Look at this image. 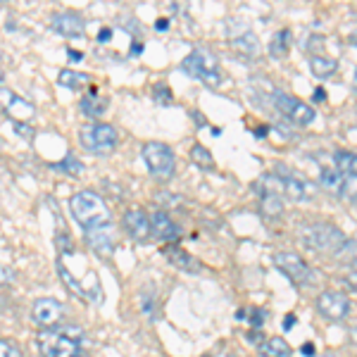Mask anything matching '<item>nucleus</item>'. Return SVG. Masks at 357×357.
<instances>
[{
    "label": "nucleus",
    "instance_id": "obj_1",
    "mask_svg": "<svg viewBox=\"0 0 357 357\" xmlns=\"http://www.w3.org/2000/svg\"><path fill=\"white\" fill-rule=\"evenodd\" d=\"M69 212L77 220V224L89 231V229L102 227V224H110V212L107 205L102 203L100 195L91 193V191H79L69 198Z\"/></svg>",
    "mask_w": 357,
    "mask_h": 357
},
{
    "label": "nucleus",
    "instance_id": "obj_2",
    "mask_svg": "<svg viewBox=\"0 0 357 357\" xmlns=\"http://www.w3.org/2000/svg\"><path fill=\"white\" fill-rule=\"evenodd\" d=\"M298 236H301L303 245L314 252H333L343 245L345 236L338 227L329 222H307L298 227Z\"/></svg>",
    "mask_w": 357,
    "mask_h": 357
},
{
    "label": "nucleus",
    "instance_id": "obj_3",
    "mask_svg": "<svg viewBox=\"0 0 357 357\" xmlns=\"http://www.w3.org/2000/svg\"><path fill=\"white\" fill-rule=\"evenodd\" d=\"M181 69L186 74H191L193 79H198L200 84L210 86V89H220L224 82L220 60L205 48H195L193 53H188L186 60L181 62Z\"/></svg>",
    "mask_w": 357,
    "mask_h": 357
},
{
    "label": "nucleus",
    "instance_id": "obj_4",
    "mask_svg": "<svg viewBox=\"0 0 357 357\" xmlns=\"http://www.w3.org/2000/svg\"><path fill=\"white\" fill-rule=\"evenodd\" d=\"M264 183V193H284L289 195L293 200H310L314 195V186L307 181V178H303L301 174H296V172L286 169V167H281L279 174H269L262 178Z\"/></svg>",
    "mask_w": 357,
    "mask_h": 357
},
{
    "label": "nucleus",
    "instance_id": "obj_5",
    "mask_svg": "<svg viewBox=\"0 0 357 357\" xmlns=\"http://www.w3.org/2000/svg\"><path fill=\"white\" fill-rule=\"evenodd\" d=\"M79 141L89 153L98 155V158H107V155L114 153L117 148V129L110 124H89L79 131Z\"/></svg>",
    "mask_w": 357,
    "mask_h": 357
},
{
    "label": "nucleus",
    "instance_id": "obj_6",
    "mask_svg": "<svg viewBox=\"0 0 357 357\" xmlns=\"http://www.w3.org/2000/svg\"><path fill=\"white\" fill-rule=\"evenodd\" d=\"M141 155H143V162H146V167L158 178H169L172 174H174L176 160H174V151H172L169 146H165V143H160V141H151V143L143 146Z\"/></svg>",
    "mask_w": 357,
    "mask_h": 357
},
{
    "label": "nucleus",
    "instance_id": "obj_7",
    "mask_svg": "<svg viewBox=\"0 0 357 357\" xmlns=\"http://www.w3.org/2000/svg\"><path fill=\"white\" fill-rule=\"evenodd\" d=\"M38 343H41L43 357H77L82 353L79 341L69 338L67 333H62L57 326H53V329H43L38 333Z\"/></svg>",
    "mask_w": 357,
    "mask_h": 357
},
{
    "label": "nucleus",
    "instance_id": "obj_8",
    "mask_svg": "<svg viewBox=\"0 0 357 357\" xmlns=\"http://www.w3.org/2000/svg\"><path fill=\"white\" fill-rule=\"evenodd\" d=\"M274 107L284 114L286 119H291L298 126H307L314 122L317 112L314 107H310L307 102H303L301 98L284 93V91H274Z\"/></svg>",
    "mask_w": 357,
    "mask_h": 357
},
{
    "label": "nucleus",
    "instance_id": "obj_9",
    "mask_svg": "<svg viewBox=\"0 0 357 357\" xmlns=\"http://www.w3.org/2000/svg\"><path fill=\"white\" fill-rule=\"evenodd\" d=\"M274 264L279 267L281 274H286L293 284H301V286H307V284H314L317 281V274L314 269L310 267L307 262L303 260L298 252H276L274 255Z\"/></svg>",
    "mask_w": 357,
    "mask_h": 357
},
{
    "label": "nucleus",
    "instance_id": "obj_10",
    "mask_svg": "<svg viewBox=\"0 0 357 357\" xmlns=\"http://www.w3.org/2000/svg\"><path fill=\"white\" fill-rule=\"evenodd\" d=\"M317 310L331 321H341L350 314V301L341 291H324L317 298Z\"/></svg>",
    "mask_w": 357,
    "mask_h": 357
},
{
    "label": "nucleus",
    "instance_id": "obj_11",
    "mask_svg": "<svg viewBox=\"0 0 357 357\" xmlns=\"http://www.w3.org/2000/svg\"><path fill=\"white\" fill-rule=\"evenodd\" d=\"M62 314H65V307H62V303L55 301V298H38L31 307L33 321H36L38 326H43V329H53L57 321L62 319Z\"/></svg>",
    "mask_w": 357,
    "mask_h": 357
},
{
    "label": "nucleus",
    "instance_id": "obj_12",
    "mask_svg": "<svg viewBox=\"0 0 357 357\" xmlns=\"http://www.w3.org/2000/svg\"><path fill=\"white\" fill-rule=\"evenodd\" d=\"M86 241H89L91 250H96L98 255L110 257L114 245H117V234H114L112 222L102 224V227H96V229H89V231H86Z\"/></svg>",
    "mask_w": 357,
    "mask_h": 357
},
{
    "label": "nucleus",
    "instance_id": "obj_13",
    "mask_svg": "<svg viewBox=\"0 0 357 357\" xmlns=\"http://www.w3.org/2000/svg\"><path fill=\"white\" fill-rule=\"evenodd\" d=\"M0 105L13 117V122H29L36 114L31 102L20 98L17 93H10V91H0Z\"/></svg>",
    "mask_w": 357,
    "mask_h": 357
},
{
    "label": "nucleus",
    "instance_id": "obj_14",
    "mask_svg": "<svg viewBox=\"0 0 357 357\" xmlns=\"http://www.w3.org/2000/svg\"><path fill=\"white\" fill-rule=\"evenodd\" d=\"M50 29L60 36H67V38H79L86 29V22L82 15L77 13H57L53 15L50 20Z\"/></svg>",
    "mask_w": 357,
    "mask_h": 357
},
{
    "label": "nucleus",
    "instance_id": "obj_15",
    "mask_svg": "<svg viewBox=\"0 0 357 357\" xmlns=\"http://www.w3.org/2000/svg\"><path fill=\"white\" fill-rule=\"evenodd\" d=\"M151 227H153V234L158 236V238L167 241V245L181 238V229H178V224L172 220L165 210L153 212V215H151Z\"/></svg>",
    "mask_w": 357,
    "mask_h": 357
},
{
    "label": "nucleus",
    "instance_id": "obj_16",
    "mask_svg": "<svg viewBox=\"0 0 357 357\" xmlns=\"http://www.w3.org/2000/svg\"><path fill=\"white\" fill-rule=\"evenodd\" d=\"M124 229L129 231V236H134L136 241H146L148 236L153 234V227H151V217L146 215L143 210H129L124 215Z\"/></svg>",
    "mask_w": 357,
    "mask_h": 357
},
{
    "label": "nucleus",
    "instance_id": "obj_17",
    "mask_svg": "<svg viewBox=\"0 0 357 357\" xmlns=\"http://www.w3.org/2000/svg\"><path fill=\"white\" fill-rule=\"evenodd\" d=\"M165 257L169 260L172 264H174L176 269H181V272H188V274H198L200 269V262L195 260V257L191 255V252H186V250H181V248H176V245H167L165 248Z\"/></svg>",
    "mask_w": 357,
    "mask_h": 357
},
{
    "label": "nucleus",
    "instance_id": "obj_18",
    "mask_svg": "<svg viewBox=\"0 0 357 357\" xmlns=\"http://www.w3.org/2000/svg\"><path fill=\"white\" fill-rule=\"evenodd\" d=\"M319 186L331 195H343L345 176L338 174V169H321L319 172Z\"/></svg>",
    "mask_w": 357,
    "mask_h": 357
},
{
    "label": "nucleus",
    "instance_id": "obj_19",
    "mask_svg": "<svg viewBox=\"0 0 357 357\" xmlns=\"http://www.w3.org/2000/svg\"><path fill=\"white\" fill-rule=\"evenodd\" d=\"M333 165H336V169L341 172L343 176L357 178V153L336 151V153H333Z\"/></svg>",
    "mask_w": 357,
    "mask_h": 357
},
{
    "label": "nucleus",
    "instance_id": "obj_20",
    "mask_svg": "<svg viewBox=\"0 0 357 357\" xmlns=\"http://www.w3.org/2000/svg\"><path fill=\"white\" fill-rule=\"evenodd\" d=\"M257 350H260L262 357H291V345L286 343L281 336L267 338V341H264Z\"/></svg>",
    "mask_w": 357,
    "mask_h": 357
},
{
    "label": "nucleus",
    "instance_id": "obj_21",
    "mask_svg": "<svg viewBox=\"0 0 357 357\" xmlns=\"http://www.w3.org/2000/svg\"><path fill=\"white\" fill-rule=\"evenodd\" d=\"M57 84L60 86H67V89L72 91H79L84 89V86L91 84V77L84 72H72V69H62L60 74H57Z\"/></svg>",
    "mask_w": 357,
    "mask_h": 357
},
{
    "label": "nucleus",
    "instance_id": "obj_22",
    "mask_svg": "<svg viewBox=\"0 0 357 357\" xmlns=\"http://www.w3.org/2000/svg\"><path fill=\"white\" fill-rule=\"evenodd\" d=\"M310 67H312L314 77L326 79L338 69V62L333 60V57H329V55H314L312 60H310Z\"/></svg>",
    "mask_w": 357,
    "mask_h": 357
},
{
    "label": "nucleus",
    "instance_id": "obj_23",
    "mask_svg": "<svg viewBox=\"0 0 357 357\" xmlns=\"http://www.w3.org/2000/svg\"><path fill=\"white\" fill-rule=\"evenodd\" d=\"M82 110L84 114H89V117H100V114L107 110V100L102 96H98L96 91H91L82 100Z\"/></svg>",
    "mask_w": 357,
    "mask_h": 357
},
{
    "label": "nucleus",
    "instance_id": "obj_24",
    "mask_svg": "<svg viewBox=\"0 0 357 357\" xmlns=\"http://www.w3.org/2000/svg\"><path fill=\"white\" fill-rule=\"evenodd\" d=\"M289 45H291V31L289 29H281V31H276L272 36V41H269V53L274 57H284L289 53Z\"/></svg>",
    "mask_w": 357,
    "mask_h": 357
},
{
    "label": "nucleus",
    "instance_id": "obj_25",
    "mask_svg": "<svg viewBox=\"0 0 357 357\" xmlns=\"http://www.w3.org/2000/svg\"><path fill=\"white\" fill-rule=\"evenodd\" d=\"M234 48L238 50L241 55H257V50H260V43H257V36L252 31H245L243 36L234 38Z\"/></svg>",
    "mask_w": 357,
    "mask_h": 357
},
{
    "label": "nucleus",
    "instance_id": "obj_26",
    "mask_svg": "<svg viewBox=\"0 0 357 357\" xmlns=\"http://www.w3.org/2000/svg\"><path fill=\"white\" fill-rule=\"evenodd\" d=\"M336 260H341L357 272V241L355 238H345L343 245L336 250Z\"/></svg>",
    "mask_w": 357,
    "mask_h": 357
},
{
    "label": "nucleus",
    "instance_id": "obj_27",
    "mask_svg": "<svg viewBox=\"0 0 357 357\" xmlns=\"http://www.w3.org/2000/svg\"><path fill=\"white\" fill-rule=\"evenodd\" d=\"M262 212L267 217L284 215V200L279 193H262Z\"/></svg>",
    "mask_w": 357,
    "mask_h": 357
},
{
    "label": "nucleus",
    "instance_id": "obj_28",
    "mask_svg": "<svg viewBox=\"0 0 357 357\" xmlns=\"http://www.w3.org/2000/svg\"><path fill=\"white\" fill-rule=\"evenodd\" d=\"M53 172H60V174H67V176H79L84 172V165L79 158H74V155H67L62 162H55L53 165Z\"/></svg>",
    "mask_w": 357,
    "mask_h": 357
},
{
    "label": "nucleus",
    "instance_id": "obj_29",
    "mask_svg": "<svg viewBox=\"0 0 357 357\" xmlns=\"http://www.w3.org/2000/svg\"><path fill=\"white\" fill-rule=\"evenodd\" d=\"M191 160H193V162L198 165V167H203V169H212V167H215L212 153L207 151L205 146H200V143H198V146H193V148H191Z\"/></svg>",
    "mask_w": 357,
    "mask_h": 357
},
{
    "label": "nucleus",
    "instance_id": "obj_30",
    "mask_svg": "<svg viewBox=\"0 0 357 357\" xmlns=\"http://www.w3.org/2000/svg\"><path fill=\"white\" fill-rule=\"evenodd\" d=\"M0 357H24L22 348L10 338H0Z\"/></svg>",
    "mask_w": 357,
    "mask_h": 357
},
{
    "label": "nucleus",
    "instance_id": "obj_31",
    "mask_svg": "<svg viewBox=\"0 0 357 357\" xmlns=\"http://www.w3.org/2000/svg\"><path fill=\"white\" fill-rule=\"evenodd\" d=\"M155 200H158L160 205H165V207H167L165 212H169L172 207H178V205H181V200H178L176 195H172V193H165V191H160L158 195H155Z\"/></svg>",
    "mask_w": 357,
    "mask_h": 357
},
{
    "label": "nucleus",
    "instance_id": "obj_32",
    "mask_svg": "<svg viewBox=\"0 0 357 357\" xmlns=\"http://www.w3.org/2000/svg\"><path fill=\"white\" fill-rule=\"evenodd\" d=\"M153 96H155V100H158V102H169L172 100V91L167 89L165 84H155Z\"/></svg>",
    "mask_w": 357,
    "mask_h": 357
},
{
    "label": "nucleus",
    "instance_id": "obj_33",
    "mask_svg": "<svg viewBox=\"0 0 357 357\" xmlns=\"http://www.w3.org/2000/svg\"><path fill=\"white\" fill-rule=\"evenodd\" d=\"M13 129L22 138H26V141H29V138H33V126H29L26 122H13Z\"/></svg>",
    "mask_w": 357,
    "mask_h": 357
},
{
    "label": "nucleus",
    "instance_id": "obj_34",
    "mask_svg": "<svg viewBox=\"0 0 357 357\" xmlns=\"http://www.w3.org/2000/svg\"><path fill=\"white\" fill-rule=\"evenodd\" d=\"M343 195H350L353 200H357V178H348V176H345Z\"/></svg>",
    "mask_w": 357,
    "mask_h": 357
},
{
    "label": "nucleus",
    "instance_id": "obj_35",
    "mask_svg": "<svg viewBox=\"0 0 357 357\" xmlns=\"http://www.w3.org/2000/svg\"><path fill=\"white\" fill-rule=\"evenodd\" d=\"M262 321H264L262 310H252V314H250V326H252V329H262Z\"/></svg>",
    "mask_w": 357,
    "mask_h": 357
},
{
    "label": "nucleus",
    "instance_id": "obj_36",
    "mask_svg": "<svg viewBox=\"0 0 357 357\" xmlns=\"http://www.w3.org/2000/svg\"><path fill=\"white\" fill-rule=\"evenodd\" d=\"M345 281H348V284L357 291V272H355V269H353V272H350L348 276H345Z\"/></svg>",
    "mask_w": 357,
    "mask_h": 357
},
{
    "label": "nucleus",
    "instance_id": "obj_37",
    "mask_svg": "<svg viewBox=\"0 0 357 357\" xmlns=\"http://www.w3.org/2000/svg\"><path fill=\"white\" fill-rule=\"evenodd\" d=\"M314 100H317V102H324V100H326V91H324V89H317V91H314Z\"/></svg>",
    "mask_w": 357,
    "mask_h": 357
},
{
    "label": "nucleus",
    "instance_id": "obj_38",
    "mask_svg": "<svg viewBox=\"0 0 357 357\" xmlns=\"http://www.w3.org/2000/svg\"><path fill=\"white\" fill-rule=\"evenodd\" d=\"M293 324H296V317L289 314V317H286V321H284V329H286V331H291V329H293Z\"/></svg>",
    "mask_w": 357,
    "mask_h": 357
},
{
    "label": "nucleus",
    "instance_id": "obj_39",
    "mask_svg": "<svg viewBox=\"0 0 357 357\" xmlns=\"http://www.w3.org/2000/svg\"><path fill=\"white\" fill-rule=\"evenodd\" d=\"M303 355H307V357L314 355V343H305L303 345Z\"/></svg>",
    "mask_w": 357,
    "mask_h": 357
},
{
    "label": "nucleus",
    "instance_id": "obj_40",
    "mask_svg": "<svg viewBox=\"0 0 357 357\" xmlns=\"http://www.w3.org/2000/svg\"><path fill=\"white\" fill-rule=\"evenodd\" d=\"M160 29V31H165V29H169V20H158V24H155Z\"/></svg>",
    "mask_w": 357,
    "mask_h": 357
},
{
    "label": "nucleus",
    "instance_id": "obj_41",
    "mask_svg": "<svg viewBox=\"0 0 357 357\" xmlns=\"http://www.w3.org/2000/svg\"><path fill=\"white\" fill-rule=\"evenodd\" d=\"M350 341H353V345L357 348V326H353V329H350Z\"/></svg>",
    "mask_w": 357,
    "mask_h": 357
},
{
    "label": "nucleus",
    "instance_id": "obj_42",
    "mask_svg": "<svg viewBox=\"0 0 357 357\" xmlns=\"http://www.w3.org/2000/svg\"><path fill=\"white\" fill-rule=\"evenodd\" d=\"M110 33H112V31H110V29H102V31H100V36H98V38H100V41H102V43H105V38H107V36H110Z\"/></svg>",
    "mask_w": 357,
    "mask_h": 357
},
{
    "label": "nucleus",
    "instance_id": "obj_43",
    "mask_svg": "<svg viewBox=\"0 0 357 357\" xmlns=\"http://www.w3.org/2000/svg\"><path fill=\"white\" fill-rule=\"evenodd\" d=\"M215 357H238L236 353H229V350H224V353H217Z\"/></svg>",
    "mask_w": 357,
    "mask_h": 357
},
{
    "label": "nucleus",
    "instance_id": "obj_44",
    "mask_svg": "<svg viewBox=\"0 0 357 357\" xmlns=\"http://www.w3.org/2000/svg\"><path fill=\"white\" fill-rule=\"evenodd\" d=\"M69 57H74V60H79V57H82V53H77V50H69Z\"/></svg>",
    "mask_w": 357,
    "mask_h": 357
},
{
    "label": "nucleus",
    "instance_id": "obj_45",
    "mask_svg": "<svg viewBox=\"0 0 357 357\" xmlns=\"http://www.w3.org/2000/svg\"><path fill=\"white\" fill-rule=\"evenodd\" d=\"M353 43L357 45V29H355V33H353Z\"/></svg>",
    "mask_w": 357,
    "mask_h": 357
},
{
    "label": "nucleus",
    "instance_id": "obj_46",
    "mask_svg": "<svg viewBox=\"0 0 357 357\" xmlns=\"http://www.w3.org/2000/svg\"><path fill=\"white\" fill-rule=\"evenodd\" d=\"M77 357H89V355H86V353H84V350H82V353H79Z\"/></svg>",
    "mask_w": 357,
    "mask_h": 357
},
{
    "label": "nucleus",
    "instance_id": "obj_47",
    "mask_svg": "<svg viewBox=\"0 0 357 357\" xmlns=\"http://www.w3.org/2000/svg\"><path fill=\"white\" fill-rule=\"evenodd\" d=\"M321 357H336V355H333V353H326V355H321Z\"/></svg>",
    "mask_w": 357,
    "mask_h": 357
},
{
    "label": "nucleus",
    "instance_id": "obj_48",
    "mask_svg": "<svg viewBox=\"0 0 357 357\" xmlns=\"http://www.w3.org/2000/svg\"><path fill=\"white\" fill-rule=\"evenodd\" d=\"M353 79H355V89H357V69H355V77Z\"/></svg>",
    "mask_w": 357,
    "mask_h": 357
},
{
    "label": "nucleus",
    "instance_id": "obj_49",
    "mask_svg": "<svg viewBox=\"0 0 357 357\" xmlns=\"http://www.w3.org/2000/svg\"><path fill=\"white\" fill-rule=\"evenodd\" d=\"M0 151H3V138H0Z\"/></svg>",
    "mask_w": 357,
    "mask_h": 357
},
{
    "label": "nucleus",
    "instance_id": "obj_50",
    "mask_svg": "<svg viewBox=\"0 0 357 357\" xmlns=\"http://www.w3.org/2000/svg\"><path fill=\"white\" fill-rule=\"evenodd\" d=\"M0 82H3V74H0Z\"/></svg>",
    "mask_w": 357,
    "mask_h": 357
},
{
    "label": "nucleus",
    "instance_id": "obj_51",
    "mask_svg": "<svg viewBox=\"0 0 357 357\" xmlns=\"http://www.w3.org/2000/svg\"><path fill=\"white\" fill-rule=\"evenodd\" d=\"M0 55H3V53H0Z\"/></svg>",
    "mask_w": 357,
    "mask_h": 357
}]
</instances>
